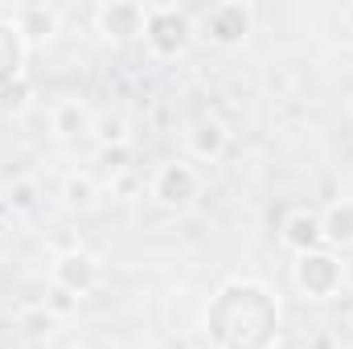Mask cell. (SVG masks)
Wrapping results in <instances>:
<instances>
[{
    "label": "cell",
    "instance_id": "obj_6",
    "mask_svg": "<svg viewBox=\"0 0 353 349\" xmlns=\"http://www.w3.org/2000/svg\"><path fill=\"white\" fill-rule=\"evenodd\" d=\"M54 279H58V283H66L70 292H87L90 283L99 279V267H94L90 255L70 251V255H62V259L54 263Z\"/></svg>",
    "mask_w": 353,
    "mask_h": 349
},
{
    "label": "cell",
    "instance_id": "obj_4",
    "mask_svg": "<svg viewBox=\"0 0 353 349\" xmlns=\"http://www.w3.org/2000/svg\"><path fill=\"white\" fill-rule=\"evenodd\" d=\"M205 29L214 41L230 46V41H243L251 33V8L247 4H214L205 12Z\"/></svg>",
    "mask_w": 353,
    "mask_h": 349
},
{
    "label": "cell",
    "instance_id": "obj_2",
    "mask_svg": "<svg viewBox=\"0 0 353 349\" xmlns=\"http://www.w3.org/2000/svg\"><path fill=\"white\" fill-rule=\"evenodd\" d=\"M193 193H197V173H193V165H185V161H169V165H161L157 177H152V197L161 201V206H189L193 201Z\"/></svg>",
    "mask_w": 353,
    "mask_h": 349
},
{
    "label": "cell",
    "instance_id": "obj_1",
    "mask_svg": "<svg viewBox=\"0 0 353 349\" xmlns=\"http://www.w3.org/2000/svg\"><path fill=\"white\" fill-rule=\"evenodd\" d=\"M144 37L161 50V54H181L185 46H189V37H193V25H189V17L173 8V4H157V8H148V17H144Z\"/></svg>",
    "mask_w": 353,
    "mask_h": 349
},
{
    "label": "cell",
    "instance_id": "obj_9",
    "mask_svg": "<svg viewBox=\"0 0 353 349\" xmlns=\"http://www.w3.org/2000/svg\"><path fill=\"white\" fill-rule=\"evenodd\" d=\"M222 144H226L222 123H218V119H201V123H197V136H193L197 157H218V152H222Z\"/></svg>",
    "mask_w": 353,
    "mask_h": 349
},
{
    "label": "cell",
    "instance_id": "obj_5",
    "mask_svg": "<svg viewBox=\"0 0 353 349\" xmlns=\"http://www.w3.org/2000/svg\"><path fill=\"white\" fill-rule=\"evenodd\" d=\"M283 243L292 247V251H312L316 243H325L321 239V214H308V210H292L288 218H283Z\"/></svg>",
    "mask_w": 353,
    "mask_h": 349
},
{
    "label": "cell",
    "instance_id": "obj_7",
    "mask_svg": "<svg viewBox=\"0 0 353 349\" xmlns=\"http://www.w3.org/2000/svg\"><path fill=\"white\" fill-rule=\"evenodd\" d=\"M99 17V25H103V33L111 37H128V33H144V17H148V8H140V4H111V8H99L94 12Z\"/></svg>",
    "mask_w": 353,
    "mask_h": 349
},
{
    "label": "cell",
    "instance_id": "obj_3",
    "mask_svg": "<svg viewBox=\"0 0 353 349\" xmlns=\"http://www.w3.org/2000/svg\"><path fill=\"white\" fill-rule=\"evenodd\" d=\"M337 283H341V263L333 259V255L304 251V255L296 259V288H300V292H308V296L325 300Z\"/></svg>",
    "mask_w": 353,
    "mask_h": 349
},
{
    "label": "cell",
    "instance_id": "obj_8",
    "mask_svg": "<svg viewBox=\"0 0 353 349\" xmlns=\"http://www.w3.org/2000/svg\"><path fill=\"white\" fill-rule=\"evenodd\" d=\"M321 239L337 243V247H350L353 243V201H333L321 214Z\"/></svg>",
    "mask_w": 353,
    "mask_h": 349
}]
</instances>
